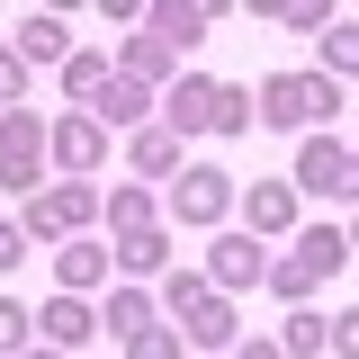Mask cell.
Wrapping results in <instances>:
<instances>
[{"mask_svg": "<svg viewBox=\"0 0 359 359\" xmlns=\"http://www.w3.org/2000/svg\"><path fill=\"white\" fill-rule=\"evenodd\" d=\"M18 261H27V233H18V224L0 216V269H18Z\"/></svg>", "mask_w": 359, "mask_h": 359, "instance_id": "f1b7e54d", "label": "cell"}, {"mask_svg": "<svg viewBox=\"0 0 359 359\" xmlns=\"http://www.w3.org/2000/svg\"><path fill=\"white\" fill-rule=\"evenodd\" d=\"M287 189H306V198H332V207H341V198L359 189V162H351V144H341V135H314L306 153H297V180H287Z\"/></svg>", "mask_w": 359, "mask_h": 359, "instance_id": "3957f363", "label": "cell"}, {"mask_svg": "<svg viewBox=\"0 0 359 359\" xmlns=\"http://www.w3.org/2000/svg\"><path fill=\"white\" fill-rule=\"evenodd\" d=\"M99 81H108V54H63V90L72 99H99Z\"/></svg>", "mask_w": 359, "mask_h": 359, "instance_id": "cb8c5ba5", "label": "cell"}, {"mask_svg": "<svg viewBox=\"0 0 359 359\" xmlns=\"http://www.w3.org/2000/svg\"><path fill=\"white\" fill-rule=\"evenodd\" d=\"M261 278H269V287H278V297H287V306H306V287H314V269L297 261V252H287V261H269Z\"/></svg>", "mask_w": 359, "mask_h": 359, "instance_id": "d4e9b609", "label": "cell"}, {"mask_svg": "<svg viewBox=\"0 0 359 359\" xmlns=\"http://www.w3.org/2000/svg\"><path fill=\"white\" fill-rule=\"evenodd\" d=\"M135 171H144V180L180 171V135L171 126H135Z\"/></svg>", "mask_w": 359, "mask_h": 359, "instance_id": "e0dca14e", "label": "cell"}, {"mask_svg": "<svg viewBox=\"0 0 359 359\" xmlns=\"http://www.w3.org/2000/svg\"><path fill=\"white\" fill-rule=\"evenodd\" d=\"M9 54H18V63H63V54H72V27H63L54 9H27V18H18V45H9Z\"/></svg>", "mask_w": 359, "mask_h": 359, "instance_id": "30bf717a", "label": "cell"}, {"mask_svg": "<svg viewBox=\"0 0 359 359\" xmlns=\"http://www.w3.org/2000/svg\"><path fill=\"white\" fill-rule=\"evenodd\" d=\"M323 63H332L323 81H341V72L359 63V27H351V18H332V27H323Z\"/></svg>", "mask_w": 359, "mask_h": 359, "instance_id": "603a6c76", "label": "cell"}, {"mask_svg": "<svg viewBox=\"0 0 359 359\" xmlns=\"http://www.w3.org/2000/svg\"><path fill=\"white\" fill-rule=\"evenodd\" d=\"M297 224V189L287 180H252V198H243V233L261 243V233H287Z\"/></svg>", "mask_w": 359, "mask_h": 359, "instance_id": "ba28073f", "label": "cell"}, {"mask_svg": "<svg viewBox=\"0 0 359 359\" xmlns=\"http://www.w3.org/2000/svg\"><path fill=\"white\" fill-rule=\"evenodd\" d=\"M233 359H278V341H233Z\"/></svg>", "mask_w": 359, "mask_h": 359, "instance_id": "f546056e", "label": "cell"}, {"mask_svg": "<svg viewBox=\"0 0 359 359\" xmlns=\"http://www.w3.org/2000/svg\"><path fill=\"white\" fill-rule=\"evenodd\" d=\"M126 359H180V332L171 323H144V332H126Z\"/></svg>", "mask_w": 359, "mask_h": 359, "instance_id": "484cf974", "label": "cell"}, {"mask_svg": "<svg viewBox=\"0 0 359 359\" xmlns=\"http://www.w3.org/2000/svg\"><path fill=\"white\" fill-rule=\"evenodd\" d=\"M341 108V81H323V72H269L261 81V126H314V117H332Z\"/></svg>", "mask_w": 359, "mask_h": 359, "instance_id": "6da1fadb", "label": "cell"}, {"mask_svg": "<svg viewBox=\"0 0 359 359\" xmlns=\"http://www.w3.org/2000/svg\"><path fill=\"white\" fill-rule=\"evenodd\" d=\"M224 207H233V171H216V162H189L171 189V216L180 224H224Z\"/></svg>", "mask_w": 359, "mask_h": 359, "instance_id": "5b68a950", "label": "cell"}, {"mask_svg": "<svg viewBox=\"0 0 359 359\" xmlns=\"http://www.w3.org/2000/svg\"><path fill=\"white\" fill-rule=\"evenodd\" d=\"M27 341H36V314L18 306V297H0V359H18Z\"/></svg>", "mask_w": 359, "mask_h": 359, "instance_id": "7402d4cb", "label": "cell"}, {"mask_svg": "<svg viewBox=\"0 0 359 359\" xmlns=\"http://www.w3.org/2000/svg\"><path fill=\"white\" fill-rule=\"evenodd\" d=\"M90 332H99V314H90L81 297H54V306L36 314V351H81Z\"/></svg>", "mask_w": 359, "mask_h": 359, "instance_id": "9c48e42d", "label": "cell"}, {"mask_svg": "<svg viewBox=\"0 0 359 359\" xmlns=\"http://www.w3.org/2000/svg\"><path fill=\"white\" fill-rule=\"evenodd\" d=\"M162 108H171V135H207V108H216V81H207V72H189V81H180L171 99H162Z\"/></svg>", "mask_w": 359, "mask_h": 359, "instance_id": "5bb4252c", "label": "cell"}, {"mask_svg": "<svg viewBox=\"0 0 359 359\" xmlns=\"http://www.w3.org/2000/svg\"><path fill=\"white\" fill-rule=\"evenodd\" d=\"M144 108H153V90H144V81H126V72H108V81H99V108H90V117H99V135H108V126H135Z\"/></svg>", "mask_w": 359, "mask_h": 359, "instance_id": "7c38bea8", "label": "cell"}, {"mask_svg": "<svg viewBox=\"0 0 359 359\" xmlns=\"http://www.w3.org/2000/svg\"><path fill=\"white\" fill-rule=\"evenodd\" d=\"M323 341H332V323H323V314H306V306H297V314H287V332H278V359H314V351H323Z\"/></svg>", "mask_w": 359, "mask_h": 359, "instance_id": "ac0fdd59", "label": "cell"}, {"mask_svg": "<svg viewBox=\"0 0 359 359\" xmlns=\"http://www.w3.org/2000/svg\"><path fill=\"white\" fill-rule=\"evenodd\" d=\"M297 261H306L314 278H341V269H351V233H341V224H314L306 243H297Z\"/></svg>", "mask_w": 359, "mask_h": 359, "instance_id": "9a60e30c", "label": "cell"}, {"mask_svg": "<svg viewBox=\"0 0 359 359\" xmlns=\"http://www.w3.org/2000/svg\"><path fill=\"white\" fill-rule=\"evenodd\" d=\"M261 269H269V261H261V243H252V233H224L216 252H207V269H198V278L224 297V287H261Z\"/></svg>", "mask_w": 359, "mask_h": 359, "instance_id": "8992f818", "label": "cell"}, {"mask_svg": "<svg viewBox=\"0 0 359 359\" xmlns=\"http://www.w3.org/2000/svg\"><path fill=\"white\" fill-rule=\"evenodd\" d=\"M18 359H63V351H18Z\"/></svg>", "mask_w": 359, "mask_h": 359, "instance_id": "4dcf8cb0", "label": "cell"}, {"mask_svg": "<svg viewBox=\"0 0 359 359\" xmlns=\"http://www.w3.org/2000/svg\"><path fill=\"white\" fill-rule=\"evenodd\" d=\"M207 135H252V90L216 81V108H207Z\"/></svg>", "mask_w": 359, "mask_h": 359, "instance_id": "d6986e66", "label": "cell"}, {"mask_svg": "<svg viewBox=\"0 0 359 359\" xmlns=\"http://www.w3.org/2000/svg\"><path fill=\"white\" fill-rule=\"evenodd\" d=\"M99 207H108V224H117V233H144V224H153V189H108Z\"/></svg>", "mask_w": 359, "mask_h": 359, "instance_id": "ffe728a7", "label": "cell"}, {"mask_svg": "<svg viewBox=\"0 0 359 359\" xmlns=\"http://www.w3.org/2000/svg\"><path fill=\"white\" fill-rule=\"evenodd\" d=\"M108 261L144 278V269H162V261H171V233H153V224H144V233H117V252H108Z\"/></svg>", "mask_w": 359, "mask_h": 359, "instance_id": "2e32d148", "label": "cell"}, {"mask_svg": "<svg viewBox=\"0 0 359 359\" xmlns=\"http://www.w3.org/2000/svg\"><path fill=\"white\" fill-rule=\"evenodd\" d=\"M99 323H108V332L126 341V332H144V323H153V297H144V287H117V297H108V314H99Z\"/></svg>", "mask_w": 359, "mask_h": 359, "instance_id": "44dd1931", "label": "cell"}, {"mask_svg": "<svg viewBox=\"0 0 359 359\" xmlns=\"http://www.w3.org/2000/svg\"><path fill=\"white\" fill-rule=\"evenodd\" d=\"M36 162H45V126H36V108H9V117H0V189L36 198Z\"/></svg>", "mask_w": 359, "mask_h": 359, "instance_id": "277c9868", "label": "cell"}, {"mask_svg": "<svg viewBox=\"0 0 359 359\" xmlns=\"http://www.w3.org/2000/svg\"><path fill=\"white\" fill-rule=\"evenodd\" d=\"M90 216H99V189H90V180H63V189H36V198H27V216H9V224H18V233H27V252H36V243L81 233Z\"/></svg>", "mask_w": 359, "mask_h": 359, "instance_id": "7a4b0ae2", "label": "cell"}, {"mask_svg": "<svg viewBox=\"0 0 359 359\" xmlns=\"http://www.w3.org/2000/svg\"><path fill=\"white\" fill-rule=\"evenodd\" d=\"M54 278H63V297H90L108 278V243H63L54 252Z\"/></svg>", "mask_w": 359, "mask_h": 359, "instance_id": "4fadbf2b", "label": "cell"}, {"mask_svg": "<svg viewBox=\"0 0 359 359\" xmlns=\"http://www.w3.org/2000/svg\"><path fill=\"white\" fill-rule=\"evenodd\" d=\"M18 90H27V63H18V54L0 45V108H18Z\"/></svg>", "mask_w": 359, "mask_h": 359, "instance_id": "83f0119b", "label": "cell"}, {"mask_svg": "<svg viewBox=\"0 0 359 359\" xmlns=\"http://www.w3.org/2000/svg\"><path fill=\"white\" fill-rule=\"evenodd\" d=\"M198 297H216V287H207L198 269H171V278H162V306H171V314H189Z\"/></svg>", "mask_w": 359, "mask_h": 359, "instance_id": "4316f807", "label": "cell"}, {"mask_svg": "<svg viewBox=\"0 0 359 359\" xmlns=\"http://www.w3.org/2000/svg\"><path fill=\"white\" fill-rule=\"evenodd\" d=\"M180 341L189 351H233V306L224 297H198V306L180 314Z\"/></svg>", "mask_w": 359, "mask_h": 359, "instance_id": "8fae6325", "label": "cell"}, {"mask_svg": "<svg viewBox=\"0 0 359 359\" xmlns=\"http://www.w3.org/2000/svg\"><path fill=\"white\" fill-rule=\"evenodd\" d=\"M45 153H54L63 171L81 180V171H99V153H108V135H99V117H90V108H81V117H63V126L45 135Z\"/></svg>", "mask_w": 359, "mask_h": 359, "instance_id": "52a82bcc", "label": "cell"}]
</instances>
